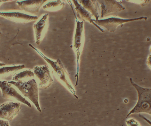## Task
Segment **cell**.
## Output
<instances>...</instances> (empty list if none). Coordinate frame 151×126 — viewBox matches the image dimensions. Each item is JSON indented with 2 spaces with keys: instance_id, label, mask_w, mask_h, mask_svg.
I'll list each match as a JSON object with an SVG mask.
<instances>
[{
  "instance_id": "cell-3",
  "label": "cell",
  "mask_w": 151,
  "mask_h": 126,
  "mask_svg": "<svg viewBox=\"0 0 151 126\" xmlns=\"http://www.w3.org/2000/svg\"><path fill=\"white\" fill-rule=\"evenodd\" d=\"M33 71L40 87L46 89L52 84L53 79L47 65L36 66L34 67Z\"/></svg>"
},
{
  "instance_id": "cell-9",
  "label": "cell",
  "mask_w": 151,
  "mask_h": 126,
  "mask_svg": "<svg viewBox=\"0 0 151 126\" xmlns=\"http://www.w3.org/2000/svg\"><path fill=\"white\" fill-rule=\"evenodd\" d=\"M1 16L14 21L25 23L38 19L37 16H33L19 12H1Z\"/></svg>"
},
{
  "instance_id": "cell-10",
  "label": "cell",
  "mask_w": 151,
  "mask_h": 126,
  "mask_svg": "<svg viewBox=\"0 0 151 126\" xmlns=\"http://www.w3.org/2000/svg\"><path fill=\"white\" fill-rule=\"evenodd\" d=\"M46 1V0H27L17 1L16 3L25 11L35 14L39 12L42 6Z\"/></svg>"
},
{
  "instance_id": "cell-6",
  "label": "cell",
  "mask_w": 151,
  "mask_h": 126,
  "mask_svg": "<svg viewBox=\"0 0 151 126\" xmlns=\"http://www.w3.org/2000/svg\"><path fill=\"white\" fill-rule=\"evenodd\" d=\"M20 109L19 102H9L1 104L0 117L11 121L18 114Z\"/></svg>"
},
{
  "instance_id": "cell-17",
  "label": "cell",
  "mask_w": 151,
  "mask_h": 126,
  "mask_svg": "<svg viewBox=\"0 0 151 126\" xmlns=\"http://www.w3.org/2000/svg\"><path fill=\"white\" fill-rule=\"evenodd\" d=\"M127 126H141L139 122L134 118L129 119L126 121Z\"/></svg>"
},
{
  "instance_id": "cell-7",
  "label": "cell",
  "mask_w": 151,
  "mask_h": 126,
  "mask_svg": "<svg viewBox=\"0 0 151 126\" xmlns=\"http://www.w3.org/2000/svg\"><path fill=\"white\" fill-rule=\"evenodd\" d=\"M101 4V17L108 16L122 10L124 8L114 0H98Z\"/></svg>"
},
{
  "instance_id": "cell-13",
  "label": "cell",
  "mask_w": 151,
  "mask_h": 126,
  "mask_svg": "<svg viewBox=\"0 0 151 126\" xmlns=\"http://www.w3.org/2000/svg\"><path fill=\"white\" fill-rule=\"evenodd\" d=\"M83 21L77 22V27L74 37V46L76 49H79L83 42Z\"/></svg>"
},
{
  "instance_id": "cell-16",
  "label": "cell",
  "mask_w": 151,
  "mask_h": 126,
  "mask_svg": "<svg viewBox=\"0 0 151 126\" xmlns=\"http://www.w3.org/2000/svg\"><path fill=\"white\" fill-rule=\"evenodd\" d=\"M24 64L17 66L4 67L1 68L0 70V75L14 73L25 68Z\"/></svg>"
},
{
  "instance_id": "cell-15",
  "label": "cell",
  "mask_w": 151,
  "mask_h": 126,
  "mask_svg": "<svg viewBox=\"0 0 151 126\" xmlns=\"http://www.w3.org/2000/svg\"><path fill=\"white\" fill-rule=\"evenodd\" d=\"M64 5V3L60 0L52 1L44 5L43 8L47 11L54 12L62 9Z\"/></svg>"
},
{
  "instance_id": "cell-8",
  "label": "cell",
  "mask_w": 151,
  "mask_h": 126,
  "mask_svg": "<svg viewBox=\"0 0 151 126\" xmlns=\"http://www.w3.org/2000/svg\"><path fill=\"white\" fill-rule=\"evenodd\" d=\"M48 14H45L33 25L36 37V43L38 45L42 42L47 31L48 24Z\"/></svg>"
},
{
  "instance_id": "cell-20",
  "label": "cell",
  "mask_w": 151,
  "mask_h": 126,
  "mask_svg": "<svg viewBox=\"0 0 151 126\" xmlns=\"http://www.w3.org/2000/svg\"><path fill=\"white\" fill-rule=\"evenodd\" d=\"M142 119L145 121L147 122L151 126V121L149 120L147 117L145 116H143L142 117Z\"/></svg>"
},
{
  "instance_id": "cell-21",
  "label": "cell",
  "mask_w": 151,
  "mask_h": 126,
  "mask_svg": "<svg viewBox=\"0 0 151 126\" xmlns=\"http://www.w3.org/2000/svg\"><path fill=\"white\" fill-rule=\"evenodd\" d=\"M149 50H150V53L151 54V45L150 46Z\"/></svg>"
},
{
  "instance_id": "cell-2",
  "label": "cell",
  "mask_w": 151,
  "mask_h": 126,
  "mask_svg": "<svg viewBox=\"0 0 151 126\" xmlns=\"http://www.w3.org/2000/svg\"><path fill=\"white\" fill-rule=\"evenodd\" d=\"M8 82L16 87L24 96L34 104L39 112H41L39 102L37 84L35 79L32 78L24 82L12 81Z\"/></svg>"
},
{
  "instance_id": "cell-5",
  "label": "cell",
  "mask_w": 151,
  "mask_h": 126,
  "mask_svg": "<svg viewBox=\"0 0 151 126\" xmlns=\"http://www.w3.org/2000/svg\"><path fill=\"white\" fill-rule=\"evenodd\" d=\"M143 19L145 20H147L146 19H147V17H144L129 19L111 17L102 20L93 19V21L98 25H100L103 26L110 32H113L118 26L124 23L132 21L141 20Z\"/></svg>"
},
{
  "instance_id": "cell-4",
  "label": "cell",
  "mask_w": 151,
  "mask_h": 126,
  "mask_svg": "<svg viewBox=\"0 0 151 126\" xmlns=\"http://www.w3.org/2000/svg\"><path fill=\"white\" fill-rule=\"evenodd\" d=\"M12 84L6 80L0 81V87L4 98L13 99L31 107L29 102L21 95L12 86Z\"/></svg>"
},
{
  "instance_id": "cell-12",
  "label": "cell",
  "mask_w": 151,
  "mask_h": 126,
  "mask_svg": "<svg viewBox=\"0 0 151 126\" xmlns=\"http://www.w3.org/2000/svg\"><path fill=\"white\" fill-rule=\"evenodd\" d=\"M81 4L90 11L96 18L98 20L99 15L98 11V3L95 0H79Z\"/></svg>"
},
{
  "instance_id": "cell-1",
  "label": "cell",
  "mask_w": 151,
  "mask_h": 126,
  "mask_svg": "<svg viewBox=\"0 0 151 126\" xmlns=\"http://www.w3.org/2000/svg\"><path fill=\"white\" fill-rule=\"evenodd\" d=\"M131 84L137 93V102L127 115V118L132 114L146 113L151 115V88L143 87L135 83L131 78L129 79Z\"/></svg>"
},
{
  "instance_id": "cell-19",
  "label": "cell",
  "mask_w": 151,
  "mask_h": 126,
  "mask_svg": "<svg viewBox=\"0 0 151 126\" xmlns=\"http://www.w3.org/2000/svg\"><path fill=\"white\" fill-rule=\"evenodd\" d=\"M0 126H10L8 121L1 119L0 120Z\"/></svg>"
},
{
  "instance_id": "cell-14",
  "label": "cell",
  "mask_w": 151,
  "mask_h": 126,
  "mask_svg": "<svg viewBox=\"0 0 151 126\" xmlns=\"http://www.w3.org/2000/svg\"><path fill=\"white\" fill-rule=\"evenodd\" d=\"M35 76L34 73L30 69L23 70L15 74L12 78V80L16 82H24L28 80Z\"/></svg>"
},
{
  "instance_id": "cell-11",
  "label": "cell",
  "mask_w": 151,
  "mask_h": 126,
  "mask_svg": "<svg viewBox=\"0 0 151 126\" xmlns=\"http://www.w3.org/2000/svg\"><path fill=\"white\" fill-rule=\"evenodd\" d=\"M75 6V9L77 11V16L80 19L83 21H87L92 23L96 26L101 31L104 30L94 22L93 19H91L92 15L82 6L79 4L77 1L73 0Z\"/></svg>"
},
{
  "instance_id": "cell-18",
  "label": "cell",
  "mask_w": 151,
  "mask_h": 126,
  "mask_svg": "<svg viewBox=\"0 0 151 126\" xmlns=\"http://www.w3.org/2000/svg\"><path fill=\"white\" fill-rule=\"evenodd\" d=\"M146 64L149 68L151 70V54H149L147 57Z\"/></svg>"
}]
</instances>
